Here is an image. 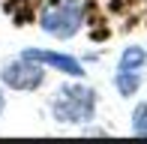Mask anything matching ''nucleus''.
<instances>
[{
    "instance_id": "obj_1",
    "label": "nucleus",
    "mask_w": 147,
    "mask_h": 144,
    "mask_svg": "<svg viewBox=\"0 0 147 144\" xmlns=\"http://www.w3.org/2000/svg\"><path fill=\"white\" fill-rule=\"evenodd\" d=\"M96 105H99V96L96 90L87 87L81 81H72L63 84V87L54 90L51 96V117L54 123H63V126H84L96 117Z\"/></svg>"
},
{
    "instance_id": "obj_2",
    "label": "nucleus",
    "mask_w": 147,
    "mask_h": 144,
    "mask_svg": "<svg viewBox=\"0 0 147 144\" xmlns=\"http://www.w3.org/2000/svg\"><path fill=\"white\" fill-rule=\"evenodd\" d=\"M39 27L54 39H72L84 27V3L81 0H48L39 12Z\"/></svg>"
},
{
    "instance_id": "obj_3",
    "label": "nucleus",
    "mask_w": 147,
    "mask_h": 144,
    "mask_svg": "<svg viewBox=\"0 0 147 144\" xmlns=\"http://www.w3.org/2000/svg\"><path fill=\"white\" fill-rule=\"evenodd\" d=\"M45 72H48V69H45L42 63L18 54L15 60H9L3 69H0V81H3V87H9V90L30 93V90H39L45 84Z\"/></svg>"
},
{
    "instance_id": "obj_4",
    "label": "nucleus",
    "mask_w": 147,
    "mask_h": 144,
    "mask_svg": "<svg viewBox=\"0 0 147 144\" xmlns=\"http://www.w3.org/2000/svg\"><path fill=\"white\" fill-rule=\"evenodd\" d=\"M21 54L30 57V60H36V63H42L45 69H54L60 75H66V78H84L87 75V72H84V63L78 60V57L54 51V48H24Z\"/></svg>"
},
{
    "instance_id": "obj_5",
    "label": "nucleus",
    "mask_w": 147,
    "mask_h": 144,
    "mask_svg": "<svg viewBox=\"0 0 147 144\" xmlns=\"http://www.w3.org/2000/svg\"><path fill=\"white\" fill-rule=\"evenodd\" d=\"M147 66V48L141 45H126L120 51V60H117V69H126V72H144Z\"/></svg>"
},
{
    "instance_id": "obj_6",
    "label": "nucleus",
    "mask_w": 147,
    "mask_h": 144,
    "mask_svg": "<svg viewBox=\"0 0 147 144\" xmlns=\"http://www.w3.org/2000/svg\"><path fill=\"white\" fill-rule=\"evenodd\" d=\"M114 87L120 96H135L138 87H141V72H126V69H117L114 72Z\"/></svg>"
},
{
    "instance_id": "obj_7",
    "label": "nucleus",
    "mask_w": 147,
    "mask_h": 144,
    "mask_svg": "<svg viewBox=\"0 0 147 144\" xmlns=\"http://www.w3.org/2000/svg\"><path fill=\"white\" fill-rule=\"evenodd\" d=\"M132 132L135 135H144L147 138V99L138 102L135 111H132Z\"/></svg>"
},
{
    "instance_id": "obj_8",
    "label": "nucleus",
    "mask_w": 147,
    "mask_h": 144,
    "mask_svg": "<svg viewBox=\"0 0 147 144\" xmlns=\"http://www.w3.org/2000/svg\"><path fill=\"white\" fill-rule=\"evenodd\" d=\"M3 111H6V96H3V87H0V117H3Z\"/></svg>"
}]
</instances>
